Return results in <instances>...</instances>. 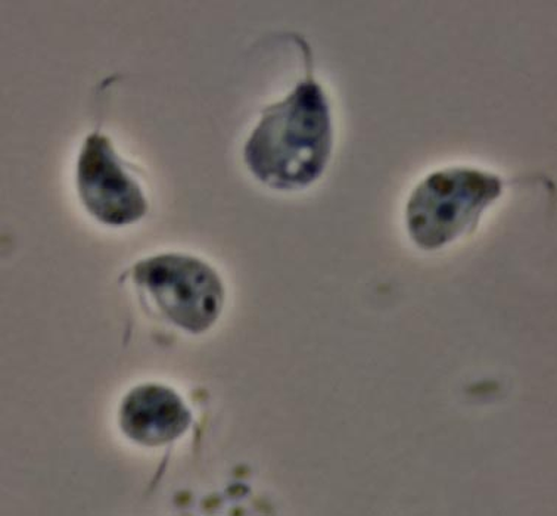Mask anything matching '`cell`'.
Masks as SVG:
<instances>
[{
    "label": "cell",
    "instance_id": "1",
    "mask_svg": "<svg viewBox=\"0 0 557 516\" xmlns=\"http://www.w3.org/2000/svg\"><path fill=\"white\" fill-rule=\"evenodd\" d=\"M332 145L330 103L322 87L309 78L284 101L265 108L244 156L260 182L273 189H299L322 176Z\"/></svg>",
    "mask_w": 557,
    "mask_h": 516
},
{
    "label": "cell",
    "instance_id": "2",
    "mask_svg": "<svg viewBox=\"0 0 557 516\" xmlns=\"http://www.w3.org/2000/svg\"><path fill=\"white\" fill-rule=\"evenodd\" d=\"M503 193L502 179L475 169H447L419 183L407 202L406 223L419 248L438 249L471 233Z\"/></svg>",
    "mask_w": 557,
    "mask_h": 516
},
{
    "label": "cell",
    "instance_id": "3",
    "mask_svg": "<svg viewBox=\"0 0 557 516\" xmlns=\"http://www.w3.org/2000/svg\"><path fill=\"white\" fill-rule=\"evenodd\" d=\"M133 278L151 294L165 318L190 334L210 330L222 314V279L199 258L161 254L137 263Z\"/></svg>",
    "mask_w": 557,
    "mask_h": 516
},
{
    "label": "cell",
    "instance_id": "4",
    "mask_svg": "<svg viewBox=\"0 0 557 516\" xmlns=\"http://www.w3.org/2000/svg\"><path fill=\"white\" fill-rule=\"evenodd\" d=\"M77 187L83 206L108 226H126L147 214V198L123 168L107 136H87L77 162Z\"/></svg>",
    "mask_w": 557,
    "mask_h": 516
},
{
    "label": "cell",
    "instance_id": "5",
    "mask_svg": "<svg viewBox=\"0 0 557 516\" xmlns=\"http://www.w3.org/2000/svg\"><path fill=\"white\" fill-rule=\"evenodd\" d=\"M193 411L181 395L160 384L136 386L120 407V427L136 443L157 447L185 434Z\"/></svg>",
    "mask_w": 557,
    "mask_h": 516
}]
</instances>
